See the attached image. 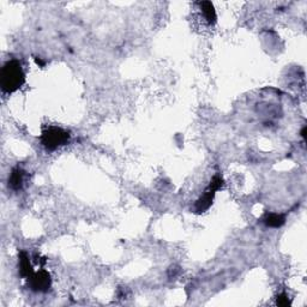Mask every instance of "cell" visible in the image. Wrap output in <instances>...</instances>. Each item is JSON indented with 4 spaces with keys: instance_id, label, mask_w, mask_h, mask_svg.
Masks as SVG:
<instances>
[{
    "instance_id": "cell-1",
    "label": "cell",
    "mask_w": 307,
    "mask_h": 307,
    "mask_svg": "<svg viewBox=\"0 0 307 307\" xmlns=\"http://www.w3.org/2000/svg\"><path fill=\"white\" fill-rule=\"evenodd\" d=\"M26 82V73L18 60H9L4 65L0 72V84L2 92L6 94H12Z\"/></svg>"
},
{
    "instance_id": "cell-2",
    "label": "cell",
    "mask_w": 307,
    "mask_h": 307,
    "mask_svg": "<svg viewBox=\"0 0 307 307\" xmlns=\"http://www.w3.org/2000/svg\"><path fill=\"white\" fill-rule=\"evenodd\" d=\"M70 133L59 127H49L41 134V143L47 152H54L70 142Z\"/></svg>"
},
{
    "instance_id": "cell-3",
    "label": "cell",
    "mask_w": 307,
    "mask_h": 307,
    "mask_svg": "<svg viewBox=\"0 0 307 307\" xmlns=\"http://www.w3.org/2000/svg\"><path fill=\"white\" fill-rule=\"evenodd\" d=\"M223 185H224V182H223V179H222L221 175H215V177H213L209 186L205 188L204 193L199 197L198 201L194 203V205H193L194 213L202 214L209 209V208L211 207V204H213V199H214V196H215L216 191L221 190V188L223 187Z\"/></svg>"
},
{
    "instance_id": "cell-4",
    "label": "cell",
    "mask_w": 307,
    "mask_h": 307,
    "mask_svg": "<svg viewBox=\"0 0 307 307\" xmlns=\"http://www.w3.org/2000/svg\"><path fill=\"white\" fill-rule=\"evenodd\" d=\"M27 279H28V288L34 292H47L52 284L51 275L48 271L43 270V269L38 270L37 273H34Z\"/></svg>"
},
{
    "instance_id": "cell-5",
    "label": "cell",
    "mask_w": 307,
    "mask_h": 307,
    "mask_svg": "<svg viewBox=\"0 0 307 307\" xmlns=\"http://www.w3.org/2000/svg\"><path fill=\"white\" fill-rule=\"evenodd\" d=\"M18 264H19V275L23 278H29L35 273L31 264L29 262V257L27 252L19 251L18 253Z\"/></svg>"
},
{
    "instance_id": "cell-6",
    "label": "cell",
    "mask_w": 307,
    "mask_h": 307,
    "mask_svg": "<svg viewBox=\"0 0 307 307\" xmlns=\"http://www.w3.org/2000/svg\"><path fill=\"white\" fill-rule=\"evenodd\" d=\"M23 178H24V171L21 167L17 166L11 171V174L9 177V187L13 191H19L23 186Z\"/></svg>"
},
{
    "instance_id": "cell-7",
    "label": "cell",
    "mask_w": 307,
    "mask_h": 307,
    "mask_svg": "<svg viewBox=\"0 0 307 307\" xmlns=\"http://www.w3.org/2000/svg\"><path fill=\"white\" fill-rule=\"evenodd\" d=\"M263 223L270 228H279L286 223V216L283 214L267 213L263 217Z\"/></svg>"
},
{
    "instance_id": "cell-8",
    "label": "cell",
    "mask_w": 307,
    "mask_h": 307,
    "mask_svg": "<svg viewBox=\"0 0 307 307\" xmlns=\"http://www.w3.org/2000/svg\"><path fill=\"white\" fill-rule=\"evenodd\" d=\"M199 6H201L203 16L207 19L208 23L215 24L217 16H216V11L214 9V5L210 1H202L199 2Z\"/></svg>"
},
{
    "instance_id": "cell-9",
    "label": "cell",
    "mask_w": 307,
    "mask_h": 307,
    "mask_svg": "<svg viewBox=\"0 0 307 307\" xmlns=\"http://www.w3.org/2000/svg\"><path fill=\"white\" fill-rule=\"evenodd\" d=\"M276 304H277L278 306H283V307H287V306H290V300L288 299V295L286 294V293H282V294H279L277 299H276Z\"/></svg>"
},
{
    "instance_id": "cell-10",
    "label": "cell",
    "mask_w": 307,
    "mask_h": 307,
    "mask_svg": "<svg viewBox=\"0 0 307 307\" xmlns=\"http://www.w3.org/2000/svg\"><path fill=\"white\" fill-rule=\"evenodd\" d=\"M35 61H36V64L38 65V66H41V67L45 66V64H46L45 61H42V60L40 59V58H35Z\"/></svg>"
}]
</instances>
